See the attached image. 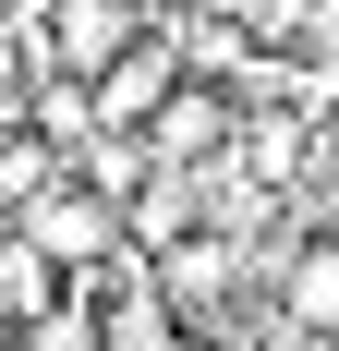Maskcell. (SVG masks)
Segmentation results:
<instances>
[{"mask_svg":"<svg viewBox=\"0 0 339 351\" xmlns=\"http://www.w3.org/2000/svg\"><path fill=\"white\" fill-rule=\"evenodd\" d=\"M218 134H231V109H218V97H194V85H170V97L145 109V145H158V170H194Z\"/></svg>","mask_w":339,"mask_h":351,"instance_id":"obj_3","label":"cell"},{"mask_svg":"<svg viewBox=\"0 0 339 351\" xmlns=\"http://www.w3.org/2000/svg\"><path fill=\"white\" fill-rule=\"evenodd\" d=\"M25 243L49 254V267H109V243H121V218H109L97 194H85V182H49V194L25 206Z\"/></svg>","mask_w":339,"mask_h":351,"instance_id":"obj_2","label":"cell"},{"mask_svg":"<svg viewBox=\"0 0 339 351\" xmlns=\"http://www.w3.org/2000/svg\"><path fill=\"white\" fill-rule=\"evenodd\" d=\"M121 36H134V12H121V0H61V25H49V61L85 85V73L121 49Z\"/></svg>","mask_w":339,"mask_h":351,"instance_id":"obj_4","label":"cell"},{"mask_svg":"<svg viewBox=\"0 0 339 351\" xmlns=\"http://www.w3.org/2000/svg\"><path fill=\"white\" fill-rule=\"evenodd\" d=\"M170 85H182V49H158V36L134 25L97 73H85V121H97V134H145V109H158Z\"/></svg>","mask_w":339,"mask_h":351,"instance_id":"obj_1","label":"cell"},{"mask_svg":"<svg viewBox=\"0 0 339 351\" xmlns=\"http://www.w3.org/2000/svg\"><path fill=\"white\" fill-rule=\"evenodd\" d=\"M279 303L303 327H339V243H315V254H291V279H279Z\"/></svg>","mask_w":339,"mask_h":351,"instance_id":"obj_5","label":"cell"}]
</instances>
